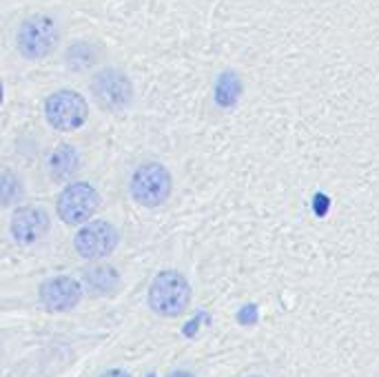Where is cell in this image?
I'll list each match as a JSON object with an SVG mask.
<instances>
[{
  "instance_id": "obj_8",
  "label": "cell",
  "mask_w": 379,
  "mask_h": 377,
  "mask_svg": "<svg viewBox=\"0 0 379 377\" xmlns=\"http://www.w3.org/2000/svg\"><path fill=\"white\" fill-rule=\"evenodd\" d=\"M84 296L80 280L72 275H55L47 277L38 286V300L49 313H67L76 309Z\"/></svg>"
},
{
  "instance_id": "obj_17",
  "label": "cell",
  "mask_w": 379,
  "mask_h": 377,
  "mask_svg": "<svg viewBox=\"0 0 379 377\" xmlns=\"http://www.w3.org/2000/svg\"><path fill=\"white\" fill-rule=\"evenodd\" d=\"M98 377H131V373L124 371V369H109V371L100 373Z\"/></svg>"
},
{
  "instance_id": "obj_20",
  "label": "cell",
  "mask_w": 379,
  "mask_h": 377,
  "mask_svg": "<svg viewBox=\"0 0 379 377\" xmlns=\"http://www.w3.org/2000/svg\"><path fill=\"white\" fill-rule=\"evenodd\" d=\"M248 377H260V375H248Z\"/></svg>"
},
{
  "instance_id": "obj_7",
  "label": "cell",
  "mask_w": 379,
  "mask_h": 377,
  "mask_svg": "<svg viewBox=\"0 0 379 377\" xmlns=\"http://www.w3.org/2000/svg\"><path fill=\"white\" fill-rule=\"evenodd\" d=\"M120 244V231L107 220H89L74 235V249L82 260H105Z\"/></svg>"
},
{
  "instance_id": "obj_4",
  "label": "cell",
  "mask_w": 379,
  "mask_h": 377,
  "mask_svg": "<svg viewBox=\"0 0 379 377\" xmlns=\"http://www.w3.org/2000/svg\"><path fill=\"white\" fill-rule=\"evenodd\" d=\"M131 198L147 209H158L168 202L173 193V176L158 160H147L135 166L129 183Z\"/></svg>"
},
{
  "instance_id": "obj_12",
  "label": "cell",
  "mask_w": 379,
  "mask_h": 377,
  "mask_svg": "<svg viewBox=\"0 0 379 377\" xmlns=\"http://www.w3.org/2000/svg\"><path fill=\"white\" fill-rule=\"evenodd\" d=\"M242 78L233 69H224V72L218 76L215 87H213V100L220 109H233L237 105L242 95Z\"/></svg>"
},
{
  "instance_id": "obj_6",
  "label": "cell",
  "mask_w": 379,
  "mask_h": 377,
  "mask_svg": "<svg viewBox=\"0 0 379 377\" xmlns=\"http://www.w3.org/2000/svg\"><path fill=\"white\" fill-rule=\"evenodd\" d=\"M45 120L55 131H78L89 120V102L74 89H58L45 100Z\"/></svg>"
},
{
  "instance_id": "obj_15",
  "label": "cell",
  "mask_w": 379,
  "mask_h": 377,
  "mask_svg": "<svg viewBox=\"0 0 379 377\" xmlns=\"http://www.w3.org/2000/svg\"><path fill=\"white\" fill-rule=\"evenodd\" d=\"M311 206H313V213H315L317 218H324V216L328 213V209H331V198H328L326 193L317 191V193L313 195V200H311Z\"/></svg>"
},
{
  "instance_id": "obj_19",
  "label": "cell",
  "mask_w": 379,
  "mask_h": 377,
  "mask_svg": "<svg viewBox=\"0 0 379 377\" xmlns=\"http://www.w3.org/2000/svg\"><path fill=\"white\" fill-rule=\"evenodd\" d=\"M0 105H3V82H0Z\"/></svg>"
},
{
  "instance_id": "obj_1",
  "label": "cell",
  "mask_w": 379,
  "mask_h": 377,
  "mask_svg": "<svg viewBox=\"0 0 379 377\" xmlns=\"http://www.w3.org/2000/svg\"><path fill=\"white\" fill-rule=\"evenodd\" d=\"M60 45V25L49 13L27 16L16 32V49L25 60H45Z\"/></svg>"
},
{
  "instance_id": "obj_2",
  "label": "cell",
  "mask_w": 379,
  "mask_h": 377,
  "mask_svg": "<svg viewBox=\"0 0 379 377\" xmlns=\"http://www.w3.org/2000/svg\"><path fill=\"white\" fill-rule=\"evenodd\" d=\"M89 91L93 102L107 114L126 111L135 100V87L131 78L118 67H102L91 76Z\"/></svg>"
},
{
  "instance_id": "obj_5",
  "label": "cell",
  "mask_w": 379,
  "mask_h": 377,
  "mask_svg": "<svg viewBox=\"0 0 379 377\" xmlns=\"http://www.w3.org/2000/svg\"><path fill=\"white\" fill-rule=\"evenodd\" d=\"M100 193L91 183L74 180L69 183L55 200V216L67 227H82L100 209Z\"/></svg>"
},
{
  "instance_id": "obj_3",
  "label": "cell",
  "mask_w": 379,
  "mask_h": 377,
  "mask_svg": "<svg viewBox=\"0 0 379 377\" xmlns=\"http://www.w3.org/2000/svg\"><path fill=\"white\" fill-rule=\"evenodd\" d=\"M191 304V284L175 269L160 271L149 286V306L160 317H180Z\"/></svg>"
},
{
  "instance_id": "obj_16",
  "label": "cell",
  "mask_w": 379,
  "mask_h": 377,
  "mask_svg": "<svg viewBox=\"0 0 379 377\" xmlns=\"http://www.w3.org/2000/svg\"><path fill=\"white\" fill-rule=\"evenodd\" d=\"M237 322L248 326V324H255L258 322V306L255 304H246L244 309L237 313Z\"/></svg>"
},
{
  "instance_id": "obj_13",
  "label": "cell",
  "mask_w": 379,
  "mask_h": 377,
  "mask_svg": "<svg viewBox=\"0 0 379 377\" xmlns=\"http://www.w3.org/2000/svg\"><path fill=\"white\" fill-rule=\"evenodd\" d=\"M102 58V49L98 47L91 40H80V43H74L65 53V62L69 69H74L78 74H84L93 69L98 65V60Z\"/></svg>"
},
{
  "instance_id": "obj_9",
  "label": "cell",
  "mask_w": 379,
  "mask_h": 377,
  "mask_svg": "<svg viewBox=\"0 0 379 377\" xmlns=\"http://www.w3.org/2000/svg\"><path fill=\"white\" fill-rule=\"evenodd\" d=\"M49 227H51V218L47 213V209L27 204V206H18L13 211L9 222V233L13 237V242H18L22 246H32L49 233Z\"/></svg>"
},
{
  "instance_id": "obj_10",
  "label": "cell",
  "mask_w": 379,
  "mask_h": 377,
  "mask_svg": "<svg viewBox=\"0 0 379 377\" xmlns=\"http://www.w3.org/2000/svg\"><path fill=\"white\" fill-rule=\"evenodd\" d=\"M82 169V158L74 145L69 143H60L51 153L47 160V171L51 183L55 185H69L74 183L76 176Z\"/></svg>"
},
{
  "instance_id": "obj_14",
  "label": "cell",
  "mask_w": 379,
  "mask_h": 377,
  "mask_svg": "<svg viewBox=\"0 0 379 377\" xmlns=\"http://www.w3.org/2000/svg\"><path fill=\"white\" fill-rule=\"evenodd\" d=\"M25 198V185L18 173L9 169L0 171V209L16 206Z\"/></svg>"
},
{
  "instance_id": "obj_18",
  "label": "cell",
  "mask_w": 379,
  "mask_h": 377,
  "mask_svg": "<svg viewBox=\"0 0 379 377\" xmlns=\"http://www.w3.org/2000/svg\"><path fill=\"white\" fill-rule=\"evenodd\" d=\"M166 377H195V375L189 373V371H173V373H168Z\"/></svg>"
},
{
  "instance_id": "obj_11",
  "label": "cell",
  "mask_w": 379,
  "mask_h": 377,
  "mask_svg": "<svg viewBox=\"0 0 379 377\" xmlns=\"http://www.w3.org/2000/svg\"><path fill=\"white\" fill-rule=\"evenodd\" d=\"M84 286L95 298H109L120 286V273L111 264H98L84 271Z\"/></svg>"
}]
</instances>
